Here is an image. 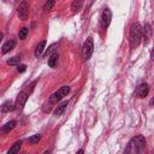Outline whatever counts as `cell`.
I'll return each instance as SVG.
<instances>
[{
	"label": "cell",
	"mask_w": 154,
	"mask_h": 154,
	"mask_svg": "<svg viewBox=\"0 0 154 154\" xmlns=\"http://www.w3.org/2000/svg\"><path fill=\"white\" fill-rule=\"evenodd\" d=\"M143 38V28L141 26V24L138 22L134 23L130 28V34H129V42H130V47L132 49L137 48L138 45L141 43Z\"/></svg>",
	"instance_id": "1"
},
{
	"label": "cell",
	"mask_w": 154,
	"mask_h": 154,
	"mask_svg": "<svg viewBox=\"0 0 154 154\" xmlns=\"http://www.w3.org/2000/svg\"><path fill=\"white\" fill-rule=\"evenodd\" d=\"M144 147H146V140H144V137L142 135H136L128 143V147H126L125 152L126 153H136V152H141Z\"/></svg>",
	"instance_id": "2"
},
{
	"label": "cell",
	"mask_w": 154,
	"mask_h": 154,
	"mask_svg": "<svg viewBox=\"0 0 154 154\" xmlns=\"http://www.w3.org/2000/svg\"><path fill=\"white\" fill-rule=\"evenodd\" d=\"M35 83H36V82H32L30 85H28L25 89H23V90L18 94V96H17V99H16V102H14V105H16V109H19V111L23 109V107H24V105H25V102H26V100H28L30 93H31L32 89H34Z\"/></svg>",
	"instance_id": "3"
},
{
	"label": "cell",
	"mask_w": 154,
	"mask_h": 154,
	"mask_svg": "<svg viewBox=\"0 0 154 154\" xmlns=\"http://www.w3.org/2000/svg\"><path fill=\"white\" fill-rule=\"evenodd\" d=\"M70 93V87L69 85H64V87H61L59 90H57L55 93H53L51 96H49V99H48V103H52V105H55V103H58L59 101H61L63 99H64V96H66L67 94Z\"/></svg>",
	"instance_id": "4"
},
{
	"label": "cell",
	"mask_w": 154,
	"mask_h": 154,
	"mask_svg": "<svg viewBox=\"0 0 154 154\" xmlns=\"http://www.w3.org/2000/svg\"><path fill=\"white\" fill-rule=\"evenodd\" d=\"M93 51H94V42H93V37H88V38L85 40V42L83 43V48H82V54H83L84 60H88V59L91 57Z\"/></svg>",
	"instance_id": "5"
},
{
	"label": "cell",
	"mask_w": 154,
	"mask_h": 154,
	"mask_svg": "<svg viewBox=\"0 0 154 154\" xmlns=\"http://www.w3.org/2000/svg\"><path fill=\"white\" fill-rule=\"evenodd\" d=\"M17 12H18V17H19V19L25 20V19L28 18V16H29V4H28L26 0H23V1L19 4Z\"/></svg>",
	"instance_id": "6"
},
{
	"label": "cell",
	"mask_w": 154,
	"mask_h": 154,
	"mask_svg": "<svg viewBox=\"0 0 154 154\" xmlns=\"http://www.w3.org/2000/svg\"><path fill=\"white\" fill-rule=\"evenodd\" d=\"M111 19H112V12H111V10L107 8V7L103 8V11H102V13H101V24H102V26H103L105 29L109 25Z\"/></svg>",
	"instance_id": "7"
},
{
	"label": "cell",
	"mask_w": 154,
	"mask_h": 154,
	"mask_svg": "<svg viewBox=\"0 0 154 154\" xmlns=\"http://www.w3.org/2000/svg\"><path fill=\"white\" fill-rule=\"evenodd\" d=\"M148 93H149V85L147 83H141L136 89V96L140 99L146 97L148 95Z\"/></svg>",
	"instance_id": "8"
},
{
	"label": "cell",
	"mask_w": 154,
	"mask_h": 154,
	"mask_svg": "<svg viewBox=\"0 0 154 154\" xmlns=\"http://www.w3.org/2000/svg\"><path fill=\"white\" fill-rule=\"evenodd\" d=\"M67 103H69V101H67V100H64L63 102L58 103V106H57V107H55V109L53 111V114H54L55 117H59V116H61V114H63V112L65 111V108H66Z\"/></svg>",
	"instance_id": "9"
},
{
	"label": "cell",
	"mask_w": 154,
	"mask_h": 154,
	"mask_svg": "<svg viewBox=\"0 0 154 154\" xmlns=\"http://www.w3.org/2000/svg\"><path fill=\"white\" fill-rule=\"evenodd\" d=\"M14 46H16V41L14 40H8L7 42H5L4 43V46H2V49H1V52H2V54H6V53H8L10 51H12L13 48H14Z\"/></svg>",
	"instance_id": "10"
},
{
	"label": "cell",
	"mask_w": 154,
	"mask_h": 154,
	"mask_svg": "<svg viewBox=\"0 0 154 154\" xmlns=\"http://www.w3.org/2000/svg\"><path fill=\"white\" fill-rule=\"evenodd\" d=\"M150 34H152V29L149 24H146L143 26V37H144V45H147L150 40Z\"/></svg>",
	"instance_id": "11"
},
{
	"label": "cell",
	"mask_w": 154,
	"mask_h": 154,
	"mask_svg": "<svg viewBox=\"0 0 154 154\" xmlns=\"http://www.w3.org/2000/svg\"><path fill=\"white\" fill-rule=\"evenodd\" d=\"M82 6H83V0H73L71 4V10H72V12L76 13V12L81 11Z\"/></svg>",
	"instance_id": "12"
},
{
	"label": "cell",
	"mask_w": 154,
	"mask_h": 154,
	"mask_svg": "<svg viewBox=\"0 0 154 154\" xmlns=\"http://www.w3.org/2000/svg\"><path fill=\"white\" fill-rule=\"evenodd\" d=\"M16 108V105H13L11 101H6L5 103H2L1 106V112L6 113V112H10V111H13Z\"/></svg>",
	"instance_id": "13"
},
{
	"label": "cell",
	"mask_w": 154,
	"mask_h": 154,
	"mask_svg": "<svg viewBox=\"0 0 154 154\" xmlns=\"http://www.w3.org/2000/svg\"><path fill=\"white\" fill-rule=\"evenodd\" d=\"M46 40H43V41H41L38 45H37V47H36V49H35V57H40L41 54H42V52L45 51V47H46Z\"/></svg>",
	"instance_id": "14"
},
{
	"label": "cell",
	"mask_w": 154,
	"mask_h": 154,
	"mask_svg": "<svg viewBox=\"0 0 154 154\" xmlns=\"http://www.w3.org/2000/svg\"><path fill=\"white\" fill-rule=\"evenodd\" d=\"M16 120H11V122H8V123H6L4 126H2V132L4 134H7V132H10L11 130H13L14 129V126H16Z\"/></svg>",
	"instance_id": "15"
},
{
	"label": "cell",
	"mask_w": 154,
	"mask_h": 154,
	"mask_svg": "<svg viewBox=\"0 0 154 154\" xmlns=\"http://www.w3.org/2000/svg\"><path fill=\"white\" fill-rule=\"evenodd\" d=\"M57 61H58V53L51 54L49 58H48V66H49V67H55Z\"/></svg>",
	"instance_id": "16"
},
{
	"label": "cell",
	"mask_w": 154,
	"mask_h": 154,
	"mask_svg": "<svg viewBox=\"0 0 154 154\" xmlns=\"http://www.w3.org/2000/svg\"><path fill=\"white\" fill-rule=\"evenodd\" d=\"M20 147H22V141H17V142L8 149V154H16V153H19Z\"/></svg>",
	"instance_id": "17"
},
{
	"label": "cell",
	"mask_w": 154,
	"mask_h": 154,
	"mask_svg": "<svg viewBox=\"0 0 154 154\" xmlns=\"http://www.w3.org/2000/svg\"><path fill=\"white\" fill-rule=\"evenodd\" d=\"M19 60H20L19 57H12L7 60V64L11 66H16V65H19Z\"/></svg>",
	"instance_id": "18"
},
{
	"label": "cell",
	"mask_w": 154,
	"mask_h": 154,
	"mask_svg": "<svg viewBox=\"0 0 154 154\" xmlns=\"http://www.w3.org/2000/svg\"><path fill=\"white\" fill-rule=\"evenodd\" d=\"M28 32H29L28 28H22V29L19 30V32H18V36H19V38H20V40H24V38L26 37Z\"/></svg>",
	"instance_id": "19"
},
{
	"label": "cell",
	"mask_w": 154,
	"mask_h": 154,
	"mask_svg": "<svg viewBox=\"0 0 154 154\" xmlns=\"http://www.w3.org/2000/svg\"><path fill=\"white\" fill-rule=\"evenodd\" d=\"M40 140H41V135H40V134H37V135L31 136V137L29 138V142H30L31 144H35V143H37Z\"/></svg>",
	"instance_id": "20"
},
{
	"label": "cell",
	"mask_w": 154,
	"mask_h": 154,
	"mask_svg": "<svg viewBox=\"0 0 154 154\" xmlns=\"http://www.w3.org/2000/svg\"><path fill=\"white\" fill-rule=\"evenodd\" d=\"M52 107H53L52 103H48V102L45 103V105H43V112H45V113H49V112L52 111Z\"/></svg>",
	"instance_id": "21"
},
{
	"label": "cell",
	"mask_w": 154,
	"mask_h": 154,
	"mask_svg": "<svg viewBox=\"0 0 154 154\" xmlns=\"http://www.w3.org/2000/svg\"><path fill=\"white\" fill-rule=\"evenodd\" d=\"M53 6H54V0H48V1L46 2V5H45V8H46V10H52Z\"/></svg>",
	"instance_id": "22"
},
{
	"label": "cell",
	"mask_w": 154,
	"mask_h": 154,
	"mask_svg": "<svg viewBox=\"0 0 154 154\" xmlns=\"http://www.w3.org/2000/svg\"><path fill=\"white\" fill-rule=\"evenodd\" d=\"M19 72H24L26 70V66L25 65H18V69H17Z\"/></svg>",
	"instance_id": "23"
},
{
	"label": "cell",
	"mask_w": 154,
	"mask_h": 154,
	"mask_svg": "<svg viewBox=\"0 0 154 154\" xmlns=\"http://www.w3.org/2000/svg\"><path fill=\"white\" fill-rule=\"evenodd\" d=\"M150 59L152 60H154V48L152 49V52H150Z\"/></svg>",
	"instance_id": "24"
},
{
	"label": "cell",
	"mask_w": 154,
	"mask_h": 154,
	"mask_svg": "<svg viewBox=\"0 0 154 154\" xmlns=\"http://www.w3.org/2000/svg\"><path fill=\"white\" fill-rule=\"evenodd\" d=\"M150 105H152V106H154V97L150 100Z\"/></svg>",
	"instance_id": "25"
},
{
	"label": "cell",
	"mask_w": 154,
	"mask_h": 154,
	"mask_svg": "<svg viewBox=\"0 0 154 154\" xmlns=\"http://www.w3.org/2000/svg\"><path fill=\"white\" fill-rule=\"evenodd\" d=\"M4 1H16V0H4Z\"/></svg>",
	"instance_id": "26"
}]
</instances>
